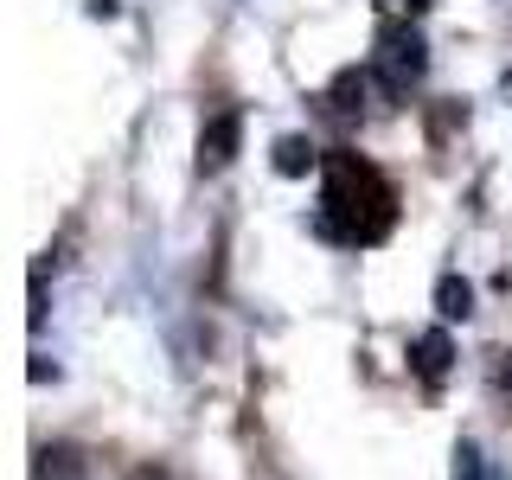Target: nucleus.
Listing matches in <instances>:
<instances>
[{
	"label": "nucleus",
	"mask_w": 512,
	"mask_h": 480,
	"mask_svg": "<svg viewBox=\"0 0 512 480\" xmlns=\"http://www.w3.org/2000/svg\"><path fill=\"white\" fill-rule=\"evenodd\" d=\"M397 224V192L372 160L333 148L327 154V186H320V231L340 244H378Z\"/></svg>",
	"instance_id": "1"
},
{
	"label": "nucleus",
	"mask_w": 512,
	"mask_h": 480,
	"mask_svg": "<svg viewBox=\"0 0 512 480\" xmlns=\"http://www.w3.org/2000/svg\"><path fill=\"white\" fill-rule=\"evenodd\" d=\"M378 71H384V84H391V90H410L416 77L429 71L423 39H416L410 26H384V32H378Z\"/></svg>",
	"instance_id": "2"
},
{
	"label": "nucleus",
	"mask_w": 512,
	"mask_h": 480,
	"mask_svg": "<svg viewBox=\"0 0 512 480\" xmlns=\"http://www.w3.org/2000/svg\"><path fill=\"white\" fill-rule=\"evenodd\" d=\"M237 141H244V116H237V109H218V116L199 128V173H224L237 160Z\"/></svg>",
	"instance_id": "3"
},
{
	"label": "nucleus",
	"mask_w": 512,
	"mask_h": 480,
	"mask_svg": "<svg viewBox=\"0 0 512 480\" xmlns=\"http://www.w3.org/2000/svg\"><path fill=\"white\" fill-rule=\"evenodd\" d=\"M314 167H320V154H314L308 135H282L276 141V173L282 180H301V173H314Z\"/></svg>",
	"instance_id": "4"
},
{
	"label": "nucleus",
	"mask_w": 512,
	"mask_h": 480,
	"mask_svg": "<svg viewBox=\"0 0 512 480\" xmlns=\"http://www.w3.org/2000/svg\"><path fill=\"white\" fill-rule=\"evenodd\" d=\"M448 359H455V346H448V333H442V327H436V333H423V340H416V372H423L429 384H442Z\"/></svg>",
	"instance_id": "5"
},
{
	"label": "nucleus",
	"mask_w": 512,
	"mask_h": 480,
	"mask_svg": "<svg viewBox=\"0 0 512 480\" xmlns=\"http://www.w3.org/2000/svg\"><path fill=\"white\" fill-rule=\"evenodd\" d=\"M436 314H442V320H468V314H474V288L461 282V276H442V282H436Z\"/></svg>",
	"instance_id": "6"
},
{
	"label": "nucleus",
	"mask_w": 512,
	"mask_h": 480,
	"mask_svg": "<svg viewBox=\"0 0 512 480\" xmlns=\"http://www.w3.org/2000/svg\"><path fill=\"white\" fill-rule=\"evenodd\" d=\"M32 480H84V461H77V448H39V474Z\"/></svg>",
	"instance_id": "7"
},
{
	"label": "nucleus",
	"mask_w": 512,
	"mask_h": 480,
	"mask_svg": "<svg viewBox=\"0 0 512 480\" xmlns=\"http://www.w3.org/2000/svg\"><path fill=\"white\" fill-rule=\"evenodd\" d=\"M455 480H506V474H493V461L480 455L474 442H461L455 448Z\"/></svg>",
	"instance_id": "8"
},
{
	"label": "nucleus",
	"mask_w": 512,
	"mask_h": 480,
	"mask_svg": "<svg viewBox=\"0 0 512 480\" xmlns=\"http://www.w3.org/2000/svg\"><path fill=\"white\" fill-rule=\"evenodd\" d=\"M500 384H506V391H512V346L500 352Z\"/></svg>",
	"instance_id": "9"
}]
</instances>
